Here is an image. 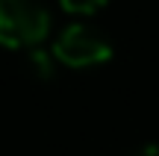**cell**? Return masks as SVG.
<instances>
[{"label": "cell", "instance_id": "cell-5", "mask_svg": "<svg viewBox=\"0 0 159 156\" xmlns=\"http://www.w3.org/2000/svg\"><path fill=\"white\" fill-rule=\"evenodd\" d=\"M133 156H159V145H148V147H142V150H136Z\"/></svg>", "mask_w": 159, "mask_h": 156}, {"label": "cell", "instance_id": "cell-1", "mask_svg": "<svg viewBox=\"0 0 159 156\" xmlns=\"http://www.w3.org/2000/svg\"><path fill=\"white\" fill-rule=\"evenodd\" d=\"M50 33V15L41 0H0V44L35 50Z\"/></svg>", "mask_w": 159, "mask_h": 156}, {"label": "cell", "instance_id": "cell-2", "mask_svg": "<svg viewBox=\"0 0 159 156\" xmlns=\"http://www.w3.org/2000/svg\"><path fill=\"white\" fill-rule=\"evenodd\" d=\"M109 56H112V44L106 41V35L85 24L65 27L53 41V59L68 68H94L109 62Z\"/></svg>", "mask_w": 159, "mask_h": 156}, {"label": "cell", "instance_id": "cell-4", "mask_svg": "<svg viewBox=\"0 0 159 156\" xmlns=\"http://www.w3.org/2000/svg\"><path fill=\"white\" fill-rule=\"evenodd\" d=\"M59 6L71 15H94L97 9L106 6V0H59Z\"/></svg>", "mask_w": 159, "mask_h": 156}, {"label": "cell", "instance_id": "cell-3", "mask_svg": "<svg viewBox=\"0 0 159 156\" xmlns=\"http://www.w3.org/2000/svg\"><path fill=\"white\" fill-rule=\"evenodd\" d=\"M27 62H30V68H33V74L39 80H50L53 77V56H47L44 50H33Z\"/></svg>", "mask_w": 159, "mask_h": 156}]
</instances>
